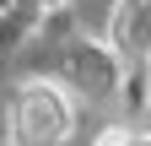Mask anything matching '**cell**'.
Here are the masks:
<instances>
[{
    "instance_id": "1",
    "label": "cell",
    "mask_w": 151,
    "mask_h": 146,
    "mask_svg": "<svg viewBox=\"0 0 151 146\" xmlns=\"http://www.w3.org/2000/svg\"><path fill=\"white\" fill-rule=\"evenodd\" d=\"M16 146H60L70 135V103L60 87L49 81H32L16 92Z\"/></svg>"
},
{
    "instance_id": "4",
    "label": "cell",
    "mask_w": 151,
    "mask_h": 146,
    "mask_svg": "<svg viewBox=\"0 0 151 146\" xmlns=\"http://www.w3.org/2000/svg\"><path fill=\"white\" fill-rule=\"evenodd\" d=\"M146 130H151V87H146Z\"/></svg>"
},
{
    "instance_id": "2",
    "label": "cell",
    "mask_w": 151,
    "mask_h": 146,
    "mask_svg": "<svg viewBox=\"0 0 151 146\" xmlns=\"http://www.w3.org/2000/svg\"><path fill=\"white\" fill-rule=\"evenodd\" d=\"M113 49L124 60H151V0H124L113 16Z\"/></svg>"
},
{
    "instance_id": "3",
    "label": "cell",
    "mask_w": 151,
    "mask_h": 146,
    "mask_svg": "<svg viewBox=\"0 0 151 146\" xmlns=\"http://www.w3.org/2000/svg\"><path fill=\"white\" fill-rule=\"evenodd\" d=\"M92 146H140V135L129 130V124H103V130H97V141H92Z\"/></svg>"
}]
</instances>
